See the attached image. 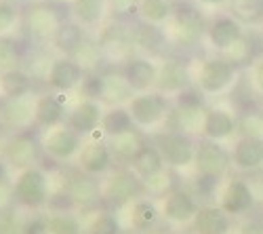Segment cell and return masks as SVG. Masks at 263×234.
I'll return each instance as SVG.
<instances>
[{
    "label": "cell",
    "mask_w": 263,
    "mask_h": 234,
    "mask_svg": "<svg viewBox=\"0 0 263 234\" xmlns=\"http://www.w3.org/2000/svg\"><path fill=\"white\" fill-rule=\"evenodd\" d=\"M86 232L89 234H120V222L114 213H109V211H101V213H97L89 228H86Z\"/></svg>",
    "instance_id": "37"
},
{
    "label": "cell",
    "mask_w": 263,
    "mask_h": 234,
    "mask_svg": "<svg viewBox=\"0 0 263 234\" xmlns=\"http://www.w3.org/2000/svg\"><path fill=\"white\" fill-rule=\"evenodd\" d=\"M112 163H114V154L109 150V143L105 141H86L82 146V150L78 154V167L80 171L86 173V175H103L112 169Z\"/></svg>",
    "instance_id": "8"
},
{
    "label": "cell",
    "mask_w": 263,
    "mask_h": 234,
    "mask_svg": "<svg viewBox=\"0 0 263 234\" xmlns=\"http://www.w3.org/2000/svg\"><path fill=\"white\" fill-rule=\"evenodd\" d=\"M240 24L232 17H217L209 26V38L215 49H230L240 42Z\"/></svg>",
    "instance_id": "21"
},
{
    "label": "cell",
    "mask_w": 263,
    "mask_h": 234,
    "mask_svg": "<svg viewBox=\"0 0 263 234\" xmlns=\"http://www.w3.org/2000/svg\"><path fill=\"white\" fill-rule=\"evenodd\" d=\"M24 234H49V218L32 215L24 224Z\"/></svg>",
    "instance_id": "44"
},
{
    "label": "cell",
    "mask_w": 263,
    "mask_h": 234,
    "mask_svg": "<svg viewBox=\"0 0 263 234\" xmlns=\"http://www.w3.org/2000/svg\"><path fill=\"white\" fill-rule=\"evenodd\" d=\"M145 143L141 141V137L137 135V131H126L122 135H116V137H109V150H112L114 158L122 160V163H128L133 160L139 150Z\"/></svg>",
    "instance_id": "29"
},
{
    "label": "cell",
    "mask_w": 263,
    "mask_h": 234,
    "mask_svg": "<svg viewBox=\"0 0 263 234\" xmlns=\"http://www.w3.org/2000/svg\"><path fill=\"white\" fill-rule=\"evenodd\" d=\"M49 234H82V224L70 211H59L49 215Z\"/></svg>",
    "instance_id": "34"
},
{
    "label": "cell",
    "mask_w": 263,
    "mask_h": 234,
    "mask_svg": "<svg viewBox=\"0 0 263 234\" xmlns=\"http://www.w3.org/2000/svg\"><path fill=\"white\" fill-rule=\"evenodd\" d=\"M232 160L236 163L238 169H257L263 165V139L255 137H242L236 148Z\"/></svg>",
    "instance_id": "23"
},
{
    "label": "cell",
    "mask_w": 263,
    "mask_h": 234,
    "mask_svg": "<svg viewBox=\"0 0 263 234\" xmlns=\"http://www.w3.org/2000/svg\"><path fill=\"white\" fill-rule=\"evenodd\" d=\"M124 78L135 93H147L152 87H156L158 68L156 63L147 57H133L124 66Z\"/></svg>",
    "instance_id": "13"
},
{
    "label": "cell",
    "mask_w": 263,
    "mask_h": 234,
    "mask_svg": "<svg viewBox=\"0 0 263 234\" xmlns=\"http://www.w3.org/2000/svg\"><path fill=\"white\" fill-rule=\"evenodd\" d=\"M82 95L97 101L103 95V74H86L82 80Z\"/></svg>",
    "instance_id": "41"
},
{
    "label": "cell",
    "mask_w": 263,
    "mask_h": 234,
    "mask_svg": "<svg viewBox=\"0 0 263 234\" xmlns=\"http://www.w3.org/2000/svg\"><path fill=\"white\" fill-rule=\"evenodd\" d=\"M158 150L171 167H187L196 160V148L183 131H171L158 139Z\"/></svg>",
    "instance_id": "7"
},
{
    "label": "cell",
    "mask_w": 263,
    "mask_h": 234,
    "mask_svg": "<svg viewBox=\"0 0 263 234\" xmlns=\"http://www.w3.org/2000/svg\"><path fill=\"white\" fill-rule=\"evenodd\" d=\"M133 118H130V112L124 105H116V108H109L105 114H103V120H101V129L107 137H116V135H122L126 131H133Z\"/></svg>",
    "instance_id": "30"
},
{
    "label": "cell",
    "mask_w": 263,
    "mask_h": 234,
    "mask_svg": "<svg viewBox=\"0 0 263 234\" xmlns=\"http://www.w3.org/2000/svg\"><path fill=\"white\" fill-rule=\"evenodd\" d=\"M130 169H133L135 175H137L141 182H145V179H149V177L158 175L160 171H164V158H162V154H160L158 148L145 143L141 150H139V154H137L133 160H130Z\"/></svg>",
    "instance_id": "22"
},
{
    "label": "cell",
    "mask_w": 263,
    "mask_h": 234,
    "mask_svg": "<svg viewBox=\"0 0 263 234\" xmlns=\"http://www.w3.org/2000/svg\"><path fill=\"white\" fill-rule=\"evenodd\" d=\"M190 72L183 63L179 61H168L158 70L156 89L158 93H181L190 89Z\"/></svg>",
    "instance_id": "18"
},
{
    "label": "cell",
    "mask_w": 263,
    "mask_h": 234,
    "mask_svg": "<svg viewBox=\"0 0 263 234\" xmlns=\"http://www.w3.org/2000/svg\"><path fill=\"white\" fill-rule=\"evenodd\" d=\"M202 5H209V7H217V5H223L226 0H200Z\"/></svg>",
    "instance_id": "51"
},
{
    "label": "cell",
    "mask_w": 263,
    "mask_h": 234,
    "mask_svg": "<svg viewBox=\"0 0 263 234\" xmlns=\"http://www.w3.org/2000/svg\"><path fill=\"white\" fill-rule=\"evenodd\" d=\"M99 57H101V45H99V42H91L89 38H86L82 45L74 51V55H72V59L78 63L84 72L93 70L99 63Z\"/></svg>",
    "instance_id": "35"
},
{
    "label": "cell",
    "mask_w": 263,
    "mask_h": 234,
    "mask_svg": "<svg viewBox=\"0 0 263 234\" xmlns=\"http://www.w3.org/2000/svg\"><path fill=\"white\" fill-rule=\"evenodd\" d=\"M255 80H257V84H259V89L263 91V61L257 63V68H255Z\"/></svg>",
    "instance_id": "49"
},
{
    "label": "cell",
    "mask_w": 263,
    "mask_h": 234,
    "mask_svg": "<svg viewBox=\"0 0 263 234\" xmlns=\"http://www.w3.org/2000/svg\"><path fill=\"white\" fill-rule=\"evenodd\" d=\"M175 234H183V232H175Z\"/></svg>",
    "instance_id": "52"
},
{
    "label": "cell",
    "mask_w": 263,
    "mask_h": 234,
    "mask_svg": "<svg viewBox=\"0 0 263 234\" xmlns=\"http://www.w3.org/2000/svg\"><path fill=\"white\" fill-rule=\"evenodd\" d=\"M63 21L65 19L59 15L57 9L49 5H38L26 13L24 26H26L28 36L34 40H53L59 28L63 26Z\"/></svg>",
    "instance_id": "4"
},
{
    "label": "cell",
    "mask_w": 263,
    "mask_h": 234,
    "mask_svg": "<svg viewBox=\"0 0 263 234\" xmlns=\"http://www.w3.org/2000/svg\"><path fill=\"white\" fill-rule=\"evenodd\" d=\"M84 80V70L72 57H59L51 63L49 74H47V82L49 87L59 91V93H68L74 87Z\"/></svg>",
    "instance_id": "10"
},
{
    "label": "cell",
    "mask_w": 263,
    "mask_h": 234,
    "mask_svg": "<svg viewBox=\"0 0 263 234\" xmlns=\"http://www.w3.org/2000/svg\"><path fill=\"white\" fill-rule=\"evenodd\" d=\"M242 234H263V222L261 220H251L242 228Z\"/></svg>",
    "instance_id": "48"
},
{
    "label": "cell",
    "mask_w": 263,
    "mask_h": 234,
    "mask_svg": "<svg viewBox=\"0 0 263 234\" xmlns=\"http://www.w3.org/2000/svg\"><path fill=\"white\" fill-rule=\"evenodd\" d=\"M32 91V76L24 70H9L0 74V93L7 99H19V97H28Z\"/></svg>",
    "instance_id": "24"
},
{
    "label": "cell",
    "mask_w": 263,
    "mask_h": 234,
    "mask_svg": "<svg viewBox=\"0 0 263 234\" xmlns=\"http://www.w3.org/2000/svg\"><path fill=\"white\" fill-rule=\"evenodd\" d=\"M232 11L238 19L255 24V21L263 19V0H234Z\"/></svg>",
    "instance_id": "38"
},
{
    "label": "cell",
    "mask_w": 263,
    "mask_h": 234,
    "mask_svg": "<svg viewBox=\"0 0 263 234\" xmlns=\"http://www.w3.org/2000/svg\"><path fill=\"white\" fill-rule=\"evenodd\" d=\"M65 118V108L57 95H42L36 99V105H34V122L42 129H57L61 127Z\"/></svg>",
    "instance_id": "17"
},
{
    "label": "cell",
    "mask_w": 263,
    "mask_h": 234,
    "mask_svg": "<svg viewBox=\"0 0 263 234\" xmlns=\"http://www.w3.org/2000/svg\"><path fill=\"white\" fill-rule=\"evenodd\" d=\"M103 108L101 103L95 101V99H82L80 103H76V108L70 112L68 116V127L78 133L80 137L82 135H89L93 131H97L101 127V120H103Z\"/></svg>",
    "instance_id": "12"
},
{
    "label": "cell",
    "mask_w": 263,
    "mask_h": 234,
    "mask_svg": "<svg viewBox=\"0 0 263 234\" xmlns=\"http://www.w3.org/2000/svg\"><path fill=\"white\" fill-rule=\"evenodd\" d=\"M19 61V47L13 38L0 36V74L15 70Z\"/></svg>",
    "instance_id": "39"
},
{
    "label": "cell",
    "mask_w": 263,
    "mask_h": 234,
    "mask_svg": "<svg viewBox=\"0 0 263 234\" xmlns=\"http://www.w3.org/2000/svg\"><path fill=\"white\" fill-rule=\"evenodd\" d=\"M86 40L84 36V28L78 21H63V26L59 28V32L53 38V45L57 51L63 53V57H72L74 51Z\"/></svg>",
    "instance_id": "25"
},
{
    "label": "cell",
    "mask_w": 263,
    "mask_h": 234,
    "mask_svg": "<svg viewBox=\"0 0 263 234\" xmlns=\"http://www.w3.org/2000/svg\"><path fill=\"white\" fill-rule=\"evenodd\" d=\"M242 129L247 131V137H255V139H263V116L251 114L242 120Z\"/></svg>",
    "instance_id": "43"
},
{
    "label": "cell",
    "mask_w": 263,
    "mask_h": 234,
    "mask_svg": "<svg viewBox=\"0 0 263 234\" xmlns=\"http://www.w3.org/2000/svg\"><path fill=\"white\" fill-rule=\"evenodd\" d=\"M175 101H177L179 110H198L202 105V93L198 89H185L181 93H177V97H175Z\"/></svg>",
    "instance_id": "42"
},
{
    "label": "cell",
    "mask_w": 263,
    "mask_h": 234,
    "mask_svg": "<svg viewBox=\"0 0 263 234\" xmlns=\"http://www.w3.org/2000/svg\"><path fill=\"white\" fill-rule=\"evenodd\" d=\"M135 91L130 89V84L126 82L124 74H103V95L101 99L112 103V108H116V105L124 103V101H130L135 95Z\"/></svg>",
    "instance_id": "28"
},
{
    "label": "cell",
    "mask_w": 263,
    "mask_h": 234,
    "mask_svg": "<svg viewBox=\"0 0 263 234\" xmlns=\"http://www.w3.org/2000/svg\"><path fill=\"white\" fill-rule=\"evenodd\" d=\"M128 112L135 124L139 127H154L158 124L164 114H166V99L158 91H147V93H137L128 101Z\"/></svg>",
    "instance_id": "3"
},
{
    "label": "cell",
    "mask_w": 263,
    "mask_h": 234,
    "mask_svg": "<svg viewBox=\"0 0 263 234\" xmlns=\"http://www.w3.org/2000/svg\"><path fill=\"white\" fill-rule=\"evenodd\" d=\"M137 13L145 24L156 26V24H164L175 13V9L171 5V0H139Z\"/></svg>",
    "instance_id": "33"
},
{
    "label": "cell",
    "mask_w": 263,
    "mask_h": 234,
    "mask_svg": "<svg viewBox=\"0 0 263 234\" xmlns=\"http://www.w3.org/2000/svg\"><path fill=\"white\" fill-rule=\"evenodd\" d=\"M82 146H84L82 137L65 124V127H57V129L49 131V135L42 141V150L53 160H70L76 154H80Z\"/></svg>",
    "instance_id": "6"
},
{
    "label": "cell",
    "mask_w": 263,
    "mask_h": 234,
    "mask_svg": "<svg viewBox=\"0 0 263 234\" xmlns=\"http://www.w3.org/2000/svg\"><path fill=\"white\" fill-rule=\"evenodd\" d=\"M24 224L19 222L15 215L0 218V234H24Z\"/></svg>",
    "instance_id": "45"
},
{
    "label": "cell",
    "mask_w": 263,
    "mask_h": 234,
    "mask_svg": "<svg viewBox=\"0 0 263 234\" xmlns=\"http://www.w3.org/2000/svg\"><path fill=\"white\" fill-rule=\"evenodd\" d=\"M34 105L28 97H19V99H9L7 105L3 108V118L13 124V127H26L34 118Z\"/></svg>",
    "instance_id": "32"
},
{
    "label": "cell",
    "mask_w": 263,
    "mask_h": 234,
    "mask_svg": "<svg viewBox=\"0 0 263 234\" xmlns=\"http://www.w3.org/2000/svg\"><path fill=\"white\" fill-rule=\"evenodd\" d=\"M40 150L42 143L36 139V135L32 133H17L7 146H5V160L7 165H11L17 171H24V169L36 167L38 158H40Z\"/></svg>",
    "instance_id": "5"
},
{
    "label": "cell",
    "mask_w": 263,
    "mask_h": 234,
    "mask_svg": "<svg viewBox=\"0 0 263 234\" xmlns=\"http://www.w3.org/2000/svg\"><path fill=\"white\" fill-rule=\"evenodd\" d=\"M133 42L137 47L145 49V51H158L162 47V42H164V36L158 28L145 24V26H139L133 32Z\"/></svg>",
    "instance_id": "36"
},
{
    "label": "cell",
    "mask_w": 263,
    "mask_h": 234,
    "mask_svg": "<svg viewBox=\"0 0 263 234\" xmlns=\"http://www.w3.org/2000/svg\"><path fill=\"white\" fill-rule=\"evenodd\" d=\"M173 15H175V34H177L179 42L194 45V42L202 38L204 21L198 9H194L192 5H179Z\"/></svg>",
    "instance_id": "14"
},
{
    "label": "cell",
    "mask_w": 263,
    "mask_h": 234,
    "mask_svg": "<svg viewBox=\"0 0 263 234\" xmlns=\"http://www.w3.org/2000/svg\"><path fill=\"white\" fill-rule=\"evenodd\" d=\"M19 19V11L9 0H0V36H7Z\"/></svg>",
    "instance_id": "40"
},
{
    "label": "cell",
    "mask_w": 263,
    "mask_h": 234,
    "mask_svg": "<svg viewBox=\"0 0 263 234\" xmlns=\"http://www.w3.org/2000/svg\"><path fill=\"white\" fill-rule=\"evenodd\" d=\"M5 173H7V160H5V156H0V182H3Z\"/></svg>",
    "instance_id": "50"
},
{
    "label": "cell",
    "mask_w": 263,
    "mask_h": 234,
    "mask_svg": "<svg viewBox=\"0 0 263 234\" xmlns=\"http://www.w3.org/2000/svg\"><path fill=\"white\" fill-rule=\"evenodd\" d=\"M234 129H236V120L232 118V114H228L223 110H211V112H206V116L202 120V133L211 141L230 137L234 133Z\"/></svg>",
    "instance_id": "26"
},
{
    "label": "cell",
    "mask_w": 263,
    "mask_h": 234,
    "mask_svg": "<svg viewBox=\"0 0 263 234\" xmlns=\"http://www.w3.org/2000/svg\"><path fill=\"white\" fill-rule=\"evenodd\" d=\"M13 199L19 207L36 211L49 203V179L40 167L19 171L13 184Z\"/></svg>",
    "instance_id": "1"
},
{
    "label": "cell",
    "mask_w": 263,
    "mask_h": 234,
    "mask_svg": "<svg viewBox=\"0 0 263 234\" xmlns=\"http://www.w3.org/2000/svg\"><path fill=\"white\" fill-rule=\"evenodd\" d=\"M143 182L135 175L133 169H118L101 186V196L114 205H122L137 199L143 192Z\"/></svg>",
    "instance_id": "2"
},
{
    "label": "cell",
    "mask_w": 263,
    "mask_h": 234,
    "mask_svg": "<svg viewBox=\"0 0 263 234\" xmlns=\"http://www.w3.org/2000/svg\"><path fill=\"white\" fill-rule=\"evenodd\" d=\"M217 184H219V179H217V177H209V175H198V182H196V190H198L200 194L209 196V194H213V190L217 188Z\"/></svg>",
    "instance_id": "47"
},
{
    "label": "cell",
    "mask_w": 263,
    "mask_h": 234,
    "mask_svg": "<svg viewBox=\"0 0 263 234\" xmlns=\"http://www.w3.org/2000/svg\"><path fill=\"white\" fill-rule=\"evenodd\" d=\"M198 203L185 190H173L166 194L164 205H162V215L173 222V224H187L194 222L196 213H198Z\"/></svg>",
    "instance_id": "15"
},
{
    "label": "cell",
    "mask_w": 263,
    "mask_h": 234,
    "mask_svg": "<svg viewBox=\"0 0 263 234\" xmlns=\"http://www.w3.org/2000/svg\"><path fill=\"white\" fill-rule=\"evenodd\" d=\"M192 228L196 234H226L230 230V218L221 207H200Z\"/></svg>",
    "instance_id": "19"
},
{
    "label": "cell",
    "mask_w": 263,
    "mask_h": 234,
    "mask_svg": "<svg viewBox=\"0 0 263 234\" xmlns=\"http://www.w3.org/2000/svg\"><path fill=\"white\" fill-rule=\"evenodd\" d=\"M253 207V192L247 182L242 179H234L221 196V209L228 215H240L247 213Z\"/></svg>",
    "instance_id": "20"
},
{
    "label": "cell",
    "mask_w": 263,
    "mask_h": 234,
    "mask_svg": "<svg viewBox=\"0 0 263 234\" xmlns=\"http://www.w3.org/2000/svg\"><path fill=\"white\" fill-rule=\"evenodd\" d=\"M107 13V0H72V15L82 28L97 26Z\"/></svg>",
    "instance_id": "27"
},
{
    "label": "cell",
    "mask_w": 263,
    "mask_h": 234,
    "mask_svg": "<svg viewBox=\"0 0 263 234\" xmlns=\"http://www.w3.org/2000/svg\"><path fill=\"white\" fill-rule=\"evenodd\" d=\"M158 220H160L158 207L147 199H139L133 203V207H130V224H133V228L139 232L154 228L158 224Z\"/></svg>",
    "instance_id": "31"
},
{
    "label": "cell",
    "mask_w": 263,
    "mask_h": 234,
    "mask_svg": "<svg viewBox=\"0 0 263 234\" xmlns=\"http://www.w3.org/2000/svg\"><path fill=\"white\" fill-rule=\"evenodd\" d=\"M63 192L70 196V201L74 203V207H91L95 205L101 196V186L93 175H86V173H78L72 175L70 182L65 184Z\"/></svg>",
    "instance_id": "16"
},
{
    "label": "cell",
    "mask_w": 263,
    "mask_h": 234,
    "mask_svg": "<svg viewBox=\"0 0 263 234\" xmlns=\"http://www.w3.org/2000/svg\"><path fill=\"white\" fill-rule=\"evenodd\" d=\"M234 80V66L226 59H209L202 63L198 84L204 93H221Z\"/></svg>",
    "instance_id": "11"
},
{
    "label": "cell",
    "mask_w": 263,
    "mask_h": 234,
    "mask_svg": "<svg viewBox=\"0 0 263 234\" xmlns=\"http://www.w3.org/2000/svg\"><path fill=\"white\" fill-rule=\"evenodd\" d=\"M139 7V0H112V9L118 15H130Z\"/></svg>",
    "instance_id": "46"
},
{
    "label": "cell",
    "mask_w": 263,
    "mask_h": 234,
    "mask_svg": "<svg viewBox=\"0 0 263 234\" xmlns=\"http://www.w3.org/2000/svg\"><path fill=\"white\" fill-rule=\"evenodd\" d=\"M196 169H198L200 175H209V177H221L232 163V156L228 154V150L223 146H219L217 141H204L200 143V148L196 150Z\"/></svg>",
    "instance_id": "9"
}]
</instances>
